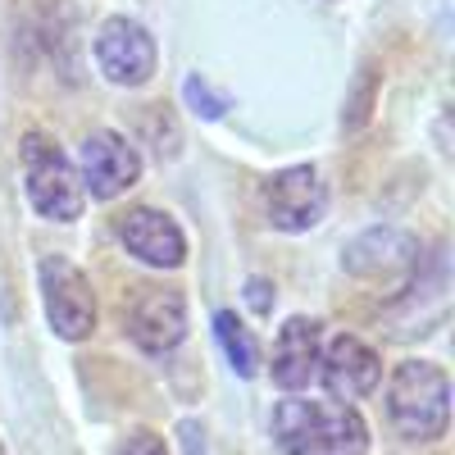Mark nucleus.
Returning a JSON list of instances; mask_svg holds the SVG:
<instances>
[{"label": "nucleus", "instance_id": "nucleus-1", "mask_svg": "<svg viewBox=\"0 0 455 455\" xmlns=\"http://www.w3.org/2000/svg\"><path fill=\"white\" fill-rule=\"evenodd\" d=\"M274 437L283 455H364L369 424L355 405L287 396L274 410Z\"/></svg>", "mask_w": 455, "mask_h": 455}, {"label": "nucleus", "instance_id": "nucleus-2", "mask_svg": "<svg viewBox=\"0 0 455 455\" xmlns=\"http://www.w3.org/2000/svg\"><path fill=\"white\" fill-rule=\"evenodd\" d=\"M387 419L405 442H437L451 424V378L433 360H401L387 383Z\"/></svg>", "mask_w": 455, "mask_h": 455}, {"label": "nucleus", "instance_id": "nucleus-3", "mask_svg": "<svg viewBox=\"0 0 455 455\" xmlns=\"http://www.w3.org/2000/svg\"><path fill=\"white\" fill-rule=\"evenodd\" d=\"M23 182H28L32 210L42 219H51V223H73L83 214V205H87L78 169L68 164V156L46 132H28L23 137Z\"/></svg>", "mask_w": 455, "mask_h": 455}, {"label": "nucleus", "instance_id": "nucleus-4", "mask_svg": "<svg viewBox=\"0 0 455 455\" xmlns=\"http://www.w3.org/2000/svg\"><path fill=\"white\" fill-rule=\"evenodd\" d=\"M36 278H42V306H46L55 337L83 341V337L96 332V291H92V278L78 264L64 259V255H46Z\"/></svg>", "mask_w": 455, "mask_h": 455}, {"label": "nucleus", "instance_id": "nucleus-5", "mask_svg": "<svg viewBox=\"0 0 455 455\" xmlns=\"http://www.w3.org/2000/svg\"><path fill=\"white\" fill-rule=\"evenodd\" d=\"M96 64L105 73V83H114V87H146L156 78V64H160L156 36L137 19L114 14L96 32Z\"/></svg>", "mask_w": 455, "mask_h": 455}, {"label": "nucleus", "instance_id": "nucleus-6", "mask_svg": "<svg viewBox=\"0 0 455 455\" xmlns=\"http://www.w3.org/2000/svg\"><path fill=\"white\" fill-rule=\"evenodd\" d=\"M141 178V156L128 137H119L114 128H96L83 137L78 146V182L83 196L92 201H114Z\"/></svg>", "mask_w": 455, "mask_h": 455}, {"label": "nucleus", "instance_id": "nucleus-7", "mask_svg": "<svg viewBox=\"0 0 455 455\" xmlns=\"http://www.w3.org/2000/svg\"><path fill=\"white\" fill-rule=\"evenodd\" d=\"M264 210L278 233H310L328 210V187L315 164H291L278 169L264 182Z\"/></svg>", "mask_w": 455, "mask_h": 455}, {"label": "nucleus", "instance_id": "nucleus-8", "mask_svg": "<svg viewBox=\"0 0 455 455\" xmlns=\"http://www.w3.org/2000/svg\"><path fill=\"white\" fill-rule=\"evenodd\" d=\"M319 378L341 405H351V401L369 396L378 383H383V360H378V351L369 347V341L341 332L319 351Z\"/></svg>", "mask_w": 455, "mask_h": 455}, {"label": "nucleus", "instance_id": "nucleus-9", "mask_svg": "<svg viewBox=\"0 0 455 455\" xmlns=\"http://www.w3.org/2000/svg\"><path fill=\"white\" fill-rule=\"evenodd\" d=\"M119 242L128 246V255H137L150 269H178L187 259V237H182L178 219L156 205H137L119 214Z\"/></svg>", "mask_w": 455, "mask_h": 455}, {"label": "nucleus", "instance_id": "nucleus-10", "mask_svg": "<svg viewBox=\"0 0 455 455\" xmlns=\"http://www.w3.org/2000/svg\"><path fill=\"white\" fill-rule=\"evenodd\" d=\"M128 337L146 355H169L187 337V300L169 287H146L128 315Z\"/></svg>", "mask_w": 455, "mask_h": 455}, {"label": "nucleus", "instance_id": "nucleus-11", "mask_svg": "<svg viewBox=\"0 0 455 455\" xmlns=\"http://www.w3.org/2000/svg\"><path fill=\"white\" fill-rule=\"evenodd\" d=\"M319 351H323V328L306 315H296L278 328L274 341V360H269V378L283 392H300L319 378Z\"/></svg>", "mask_w": 455, "mask_h": 455}, {"label": "nucleus", "instance_id": "nucleus-12", "mask_svg": "<svg viewBox=\"0 0 455 455\" xmlns=\"http://www.w3.org/2000/svg\"><path fill=\"white\" fill-rule=\"evenodd\" d=\"M419 237L401 233V228H373L355 237L341 255V269L355 278H383V274H414L419 269Z\"/></svg>", "mask_w": 455, "mask_h": 455}, {"label": "nucleus", "instance_id": "nucleus-13", "mask_svg": "<svg viewBox=\"0 0 455 455\" xmlns=\"http://www.w3.org/2000/svg\"><path fill=\"white\" fill-rule=\"evenodd\" d=\"M214 337H219V347H223L228 364H233L242 378H251V373L259 369V347H255L251 328H246L233 310H219V315H214Z\"/></svg>", "mask_w": 455, "mask_h": 455}, {"label": "nucleus", "instance_id": "nucleus-14", "mask_svg": "<svg viewBox=\"0 0 455 455\" xmlns=\"http://www.w3.org/2000/svg\"><path fill=\"white\" fill-rule=\"evenodd\" d=\"M182 100H187V109H192V114H201V119H223V114L233 109V96L214 92L201 73H192V78L182 83Z\"/></svg>", "mask_w": 455, "mask_h": 455}, {"label": "nucleus", "instance_id": "nucleus-15", "mask_svg": "<svg viewBox=\"0 0 455 455\" xmlns=\"http://www.w3.org/2000/svg\"><path fill=\"white\" fill-rule=\"evenodd\" d=\"M114 455H169V446H164V437H160V433L137 428V433H128L119 446H114Z\"/></svg>", "mask_w": 455, "mask_h": 455}, {"label": "nucleus", "instance_id": "nucleus-16", "mask_svg": "<svg viewBox=\"0 0 455 455\" xmlns=\"http://www.w3.org/2000/svg\"><path fill=\"white\" fill-rule=\"evenodd\" d=\"M246 306L255 315H274V283L269 278H251L246 283Z\"/></svg>", "mask_w": 455, "mask_h": 455}, {"label": "nucleus", "instance_id": "nucleus-17", "mask_svg": "<svg viewBox=\"0 0 455 455\" xmlns=\"http://www.w3.org/2000/svg\"><path fill=\"white\" fill-rule=\"evenodd\" d=\"M0 455H5V446H0Z\"/></svg>", "mask_w": 455, "mask_h": 455}]
</instances>
